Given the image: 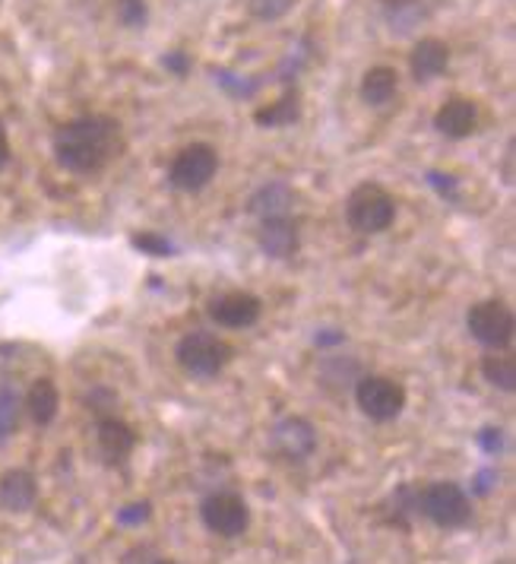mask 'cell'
<instances>
[{
	"instance_id": "6da1fadb",
	"label": "cell",
	"mask_w": 516,
	"mask_h": 564,
	"mask_svg": "<svg viewBox=\"0 0 516 564\" xmlns=\"http://www.w3.org/2000/svg\"><path fill=\"white\" fill-rule=\"evenodd\" d=\"M54 155L74 175H99L124 153V128L111 115H79L54 130Z\"/></svg>"
},
{
	"instance_id": "7a4b0ae2",
	"label": "cell",
	"mask_w": 516,
	"mask_h": 564,
	"mask_svg": "<svg viewBox=\"0 0 516 564\" xmlns=\"http://www.w3.org/2000/svg\"><path fill=\"white\" fill-rule=\"evenodd\" d=\"M345 223L359 235H381L396 223V200L377 181H362L345 200Z\"/></svg>"
},
{
	"instance_id": "3957f363",
	"label": "cell",
	"mask_w": 516,
	"mask_h": 564,
	"mask_svg": "<svg viewBox=\"0 0 516 564\" xmlns=\"http://www.w3.org/2000/svg\"><path fill=\"white\" fill-rule=\"evenodd\" d=\"M418 513L428 517L440 530L465 527L472 517V501L457 482H428L418 488Z\"/></svg>"
},
{
	"instance_id": "277c9868",
	"label": "cell",
	"mask_w": 516,
	"mask_h": 564,
	"mask_svg": "<svg viewBox=\"0 0 516 564\" xmlns=\"http://www.w3.org/2000/svg\"><path fill=\"white\" fill-rule=\"evenodd\" d=\"M175 359L194 378H216L232 361V346L222 336L209 334V330H194V334L182 336V343L175 349Z\"/></svg>"
},
{
	"instance_id": "5b68a950",
	"label": "cell",
	"mask_w": 516,
	"mask_h": 564,
	"mask_svg": "<svg viewBox=\"0 0 516 564\" xmlns=\"http://www.w3.org/2000/svg\"><path fill=\"white\" fill-rule=\"evenodd\" d=\"M406 387L384 375H364L355 381V403L371 422H393L406 410Z\"/></svg>"
},
{
	"instance_id": "8992f818",
	"label": "cell",
	"mask_w": 516,
	"mask_h": 564,
	"mask_svg": "<svg viewBox=\"0 0 516 564\" xmlns=\"http://www.w3.org/2000/svg\"><path fill=\"white\" fill-rule=\"evenodd\" d=\"M465 327L472 339H479L482 346H488L491 352L494 349H510L516 334V321L514 311L507 308L504 302H479L469 308V317H465Z\"/></svg>"
},
{
	"instance_id": "52a82bcc",
	"label": "cell",
	"mask_w": 516,
	"mask_h": 564,
	"mask_svg": "<svg viewBox=\"0 0 516 564\" xmlns=\"http://www.w3.org/2000/svg\"><path fill=\"white\" fill-rule=\"evenodd\" d=\"M200 520L212 536L238 539L251 527V508L234 491H212L200 505Z\"/></svg>"
},
{
	"instance_id": "ba28073f",
	"label": "cell",
	"mask_w": 516,
	"mask_h": 564,
	"mask_svg": "<svg viewBox=\"0 0 516 564\" xmlns=\"http://www.w3.org/2000/svg\"><path fill=\"white\" fill-rule=\"evenodd\" d=\"M216 172H219V153L209 143H190L175 155L168 169V184L184 194H197L216 178Z\"/></svg>"
},
{
	"instance_id": "9c48e42d",
	"label": "cell",
	"mask_w": 516,
	"mask_h": 564,
	"mask_svg": "<svg viewBox=\"0 0 516 564\" xmlns=\"http://www.w3.org/2000/svg\"><path fill=\"white\" fill-rule=\"evenodd\" d=\"M273 451L288 463H305L317 451V429L305 415H285L276 422V429L270 432Z\"/></svg>"
},
{
	"instance_id": "30bf717a",
	"label": "cell",
	"mask_w": 516,
	"mask_h": 564,
	"mask_svg": "<svg viewBox=\"0 0 516 564\" xmlns=\"http://www.w3.org/2000/svg\"><path fill=\"white\" fill-rule=\"evenodd\" d=\"M263 314V302L251 292H222L209 302V317L219 324V327H229V330H244V327H254Z\"/></svg>"
},
{
	"instance_id": "8fae6325",
	"label": "cell",
	"mask_w": 516,
	"mask_h": 564,
	"mask_svg": "<svg viewBox=\"0 0 516 564\" xmlns=\"http://www.w3.org/2000/svg\"><path fill=\"white\" fill-rule=\"evenodd\" d=\"M96 447L108 466H121L136 447V432L118 415H102L96 425Z\"/></svg>"
},
{
	"instance_id": "7c38bea8",
	"label": "cell",
	"mask_w": 516,
	"mask_h": 564,
	"mask_svg": "<svg viewBox=\"0 0 516 564\" xmlns=\"http://www.w3.org/2000/svg\"><path fill=\"white\" fill-rule=\"evenodd\" d=\"M295 204H298V194L292 191V184H285V181H266L263 187L254 191L248 209L257 216L260 223H266V219H292Z\"/></svg>"
},
{
	"instance_id": "4fadbf2b",
	"label": "cell",
	"mask_w": 516,
	"mask_h": 564,
	"mask_svg": "<svg viewBox=\"0 0 516 564\" xmlns=\"http://www.w3.org/2000/svg\"><path fill=\"white\" fill-rule=\"evenodd\" d=\"M479 128V105L472 99H447L435 115V130L443 133L447 140H465Z\"/></svg>"
},
{
	"instance_id": "5bb4252c",
	"label": "cell",
	"mask_w": 516,
	"mask_h": 564,
	"mask_svg": "<svg viewBox=\"0 0 516 564\" xmlns=\"http://www.w3.org/2000/svg\"><path fill=\"white\" fill-rule=\"evenodd\" d=\"M447 67H450V45L443 39L425 35V39L415 42L413 54H409V70H413L415 83H431Z\"/></svg>"
},
{
	"instance_id": "9a60e30c",
	"label": "cell",
	"mask_w": 516,
	"mask_h": 564,
	"mask_svg": "<svg viewBox=\"0 0 516 564\" xmlns=\"http://www.w3.org/2000/svg\"><path fill=\"white\" fill-rule=\"evenodd\" d=\"M39 501V482L29 469H7L0 476V511L26 513Z\"/></svg>"
},
{
	"instance_id": "2e32d148",
	"label": "cell",
	"mask_w": 516,
	"mask_h": 564,
	"mask_svg": "<svg viewBox=\"0 0 516 564\" xmlns=\"http://www.w3.org/2000/svg\"><path fill=\"white\" fill-rule=\"evenodd\" d=\"M257 245L266 257L285 260V257H292L298 251L301 235H298V226L292 219H266V223H260Z\"/></svg>"
},
{
	"instance_id": "e0dca14e",
	"label": "cell",
	"mask_w": 516,
	"mask_h": 564,
	"mask_svg": "<svg viewBox=\"0 0 516 564\" xmlns=\"http://www.w3.org/2000/svg\"><path fill=\"white\" fill-rule=\"evenodd\" d=\"M396 89H399V77L393 67H371L362 77V86H359V96H362L364 105L371 108H384L396 99Z\"/></svg>"
},
{
	"instance_id": "ac0fdd59",
	"label": "cell",
	"mask_w": 516,
	"mask_h": 564,
	"mask_svg": "<svg viewBox=\"0 0 516 564\" xmlns=\"http://www.w3.org/2000/svg\"><path fill=\"white\" fill-rule=\"evenodd\" d=\"M23 406H26L29 419H32L35 425H52L54 419H57V410H61V393H57V384L48 381V378L35 381V384L29 387Z\"/></svg>"
},
{
	"instance_id": "d6986e66",
	"label": "cell",
	"mask_w": 516,
	"mask_h": 564,
	"mask_svg": "<svg viewBox=\"0 0 516 564\" xmlns=\"http://www.w3.org/2000/svg\"><path fill=\"white\" fill-rule=\"evenodd\" d=\"M381 7H384L389 32L396 35H413L415 29L428 20V10L421 0H381Z\"/></svg>"
},
{
	"instance_id": "ffe728a7",
	"label": "cell",
	"mask_w": 516,
	"mask_h": 564,
	"mask_svg": "<svg viewBox=\"0 0 516 564\" xmlns=\"http://www.w3.org/2000/svg\"><path fill=\"white\" fill-rule=\"evenodd\" d=\"M301 118V96L295 89H285V96L279 102H273L270 108H257L254 121L260 128H288Z\"/></svg>"
},
{
	"instance_id": "44dd1931",
	"label": "cell",
	"mask_w": 516,
	"mask_h": 564,
	"mask_svg": "<svg viewBox=\"0 0 516 564\" xmlns=\"http://www.w3.org/2000/svg\"><path fill=\"white\" fill-rule=\"evenodd\" d=\"M482 375L491 387L504 390V393H514L516 390V356L507 349H494L491 356L482 359Z\"/></svg>"
},
{
	"instance_id": "7402d4cb",
	"label": "cell",
	"mask_w": 516,
	"mask_h": 564,
	"mask_svg": "<svg viewBox=\"0 0 516 564\" xmlns=\"http://www.w3.org/2000/svg\"><path fill=\"white\" fill-rule=\"evenodd\" d=\"M20 412H23V400H20L17 387L0 384V444L17 432Z\"/></svg>"
},
{
	"instance_id": "603a6c76",
	"label": "cell",
	"mask_w": 516,
	"mask_h": 564,
	"mask_svg": "<svg viewBox=\"0 0 516 564\" xmlns=\"http://www.w3.org/2000/svg\"><path fill=\"white\" fill-rule=\"evenodd\" d=\"M114 20L124 29H146L150 23V3L146 0H114Z\"/></svg>"
},
{
	"instance_id": "cb8c5ba5",
	"label": "cell",
	"mask_w": 516,
	"mask_h": 564,
	"mask_svg": "<svg viewBox=\"0 0 516 564\" xmlns=\"http://www.w3.org/2000/svg\"><path fill=\"white\" fill-rule=\"evenodd\" d=\"M298 0H248V13L260 23H276L295 10Z\"/></svg>"
},
{
	"instance_id": "d4e9b609",
	"label": "cell",
	"mask_w": 516,
	"mask_h": 564,
	"mask_svg": "<svg viewBox=\"0 0 516 564\" xmlns=\"http://www.w3.org/2000/svg\"><path fill=\"white\" fill-rule=\"evenodd\" d=\"M133 248H140L143 254H153V257H168L175 254L178 248L168 241V238H162V235H155V231H143V235H133Z\"/></svg>"
},
{
	"instance_id": "484cf974",
	"label": "cell",
	"mask_w": 516,
	"mask_h": 564,
	"mask_svg": "<svg viewBox=\"0 0 516 564\" xmlns=\"http://www.w3.org/2000/svg\"><path fill=\"white\" fill-rule=\"evenodd\" d=\"M212 77H216V83H219V86H226L232 96H251V93L257 89L254 83H244V79L234 77V74H229V70H212Z\"/></svg>"
},
{
	"instance_id": "4316f807",
	"label": "cell",
	"mask_w": 516,
	"mask_h": 564,
	"mask_svg": "<svg viewBox=\"0 0 516 564\" xmlns=\"http://www.w3.org/2000/svg\"><path fill=\"white\" fill-rule=\"evenodd\" d=\"M143 520H150V505L143 501V505H130L124 511H118V523H124V527H136V523H143Z\"/></svg>"
},
{
	"instance_id": "83f0119b",
	"label": "cell",
	"mask_w": 516,
	"mask_h": 564,
	"mask_svg": "<svg viewBox=\"0 0 516 564\" xmlns=\"http://www.w3.org/2000/svg\"><path fill=\"white\" fill-rule=\"evenodd\" d=\"M162 64H165V70L168 74H175V77H187V70H190V57L184 52H172L162 57Z\"/></svg>"
},
{
	"instance_id": "f1b7e54d",
	"label": "cell",
	"mask_w": 516,
	"mask_h": 564,
	"mask_svg": "<svg viewBox=\"0 0 516 564\" xmlns=\"http://www.w3.org/2000/svg\"><path fill=\"white\" fill-rule=\"evenodd\" d=\"M504 432L501 429H485L482 435H479V444L485 447V454H501V447H504Z\"/></svg>"
},
{
	"instance_id": "f546056e",
	"label": "cell",
	"mask_w": 516,
	"mask_h": 564,
	"mask_svg": "<svg viewBox=\"0 0 516 564\" xmlns=\"http://www.w3.org/2000/svg\"><path fill=\"white\" fill-rule=\"evenodd\" d=\"M428 178H431V184L438 187L440 194H450V197H457V178H453V175H443V172H431Z\"/></svg>"
},
{
	"instance_id": "4dcf8cb0",
	"label": "cell",
	"mask_w": 516,
	"mask_h": 564,
	"mask_svg": "<svg viewBox=\"0 0 516 564\" xmlns=\"http://www.w3.org/2000/svg\"><path fill=\"white\" fill-rule=\"evenodd\" d=\"M7 162H10V137H7V128L0 121V172L7 169Z\"/></svg>"
},
{
	"instance_id": "1f68e13d",
	"label": "cell",
	"mask_w": 516,
	"mask_h": 564,
	"mask_svg": "<svg viewBox=\"0 0 516 564\" xmlns=\"http://www.w3.org/2000/svg\"><path fill=\"white\" fill-rule=\"evenodd\" d=\"M153 564H178V562H172V558H153Z\"/></svg>"
}]
</instances>
